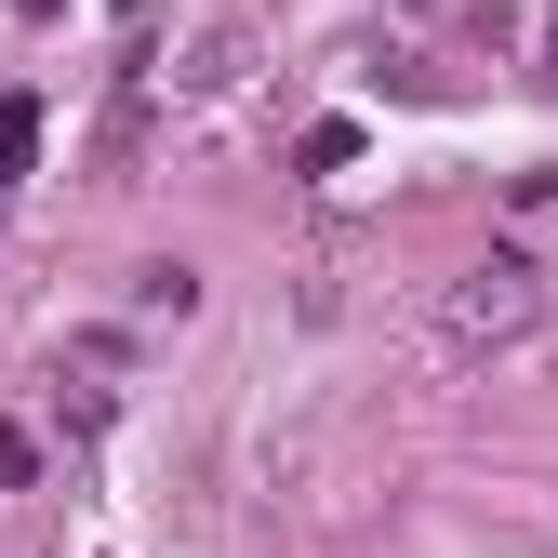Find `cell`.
I'll list each match as a JSON object with an SVG mask.
<instances>
[{
  "label": "cell",
  "instance_id": "cell-1",
  "mask_svg": "<svg viewBox=\"0 0 558 558\" xmlns=\"http://www.w3.org/2000/svg\"><path fill=\"white\" fill-rule=\"evenodd\" d=\"M545 319V279L519 266V253H493V266H465L452 293H439V345H519Z\"/></svg>",
  "mask_w": 558,
  "mask_h": 558
},
{
  "label": "cell",
  "instance_id": "cell-2",
  "mask_svg": "<svg viewBox=\"0 0 558 558\" xmlns=\"http://www.w3.org/2000/svg\"><path fill=\"white\" fill-rule=\"evenodd\" d=\"M133 306H147V319H186L199 279H186V266H133Z\"/></svg>",
  "mask_w": 558,
  "mask_h": 558
},
{
  "label": "cell",
  "instance_id": "cell-3",
  "mask_svg": "<svg viewBox=\"0 0 558 558\" xmlns=\"http://www.w3.org/2000/svg\"><path fill=\"white\" fill-rule=\"evenodd\" d=\"M27 147H40V107H0V186L27 173Z\"/></svg>",
  "mask_w": 558,
  "mask_h": 558
},
{
  "label": "cell",
  "instance_id": "cell-4",
  "mask_svg": "<svg viewBox=\"0 0 558 558\" xmlns=\"http://www.w3.org/2000/svg\"><path fill=\"white\" fill-rule=\"evenodd\" d=\"M27 14H53V0H27Z\"/></svg>",
  "mask_w": 558,
  "mask_h": 558
},
{
  "label": "cell",
  "instance_id": "cell-5",
  "mask_svg": "<svg viewBox=\"0 0 558 558\" xmlns=\"http://www.w3.org/2000/svg\"><path fill=\"white\" fill-rule=\"evenodd\" d=\"M545 53H558V27H545Z\"/></svg>",
  "mask_w": 558,
  "mask_h": 558
}]
</instances>
